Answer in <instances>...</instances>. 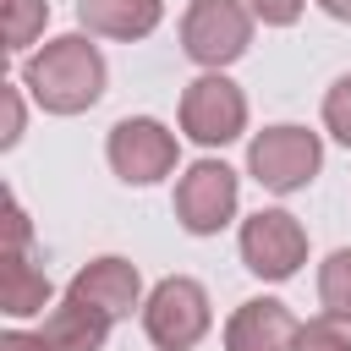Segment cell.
Returning a JSON list of instances; mask_svg holds the SVG:
<instances>
[{"mask_svg":"<svg viewBox=\"0 0 351 351\" xmlns=\"http://www.w3.org/2000/svg\"><path fill=\"white\" fill-rule=\"evenodd\" d=\"M110 66L88 33H60L22 60V88L44 115H82L104 99Z\"/></svg>","mask_w":351,"mask_h":351,"instance_id":"1","label":"cell"},{"mask_svg":"<svg viewBox=\"0 0 351 351\" xmlns=\"http://www.w3.org/2000/svg\"><path fill=\"white\" fill-rule=\"evenodd\" d=\"M324 165V143L318 132L307 126H263L252 143H247V176L263 186V192H302Z\"/></svg>","mask_w":351,"mask_h":351,"instance_id":"2","label":"cell"},{"mask_svg":"<svg viewBox=\"0 0 351 351\" xmlns=\"http://www.w3.org/2000/svg\"><path fill=\"white\" fill-rule=\"evenodd\" d=\"M214 313H208V291L192 280V274H165L148 302H143V335L159 346V351H192L203 335H208Z\"/></svg>","mask_w":351,"mask_h":351,"instance_id":"3","label":"cell"},{"mask_svg":"<svg viewBox=\"0 0 351 351\" xmlns=\"http://www.w3.org/2000/svg\"><path fill=\"white\" fill-rule=\"evenodd\" d=\"M252 44V5L241 0H192L181 16V49L203 71H225Z\"/></svg>","mask_w":351,"mask_h":351,"instance_id":"4","label":"cell"},{"mask_svg":"<svg viewBox=\"0 0 351 351\" xmlns=\"http://www.w3.org/2000/svg\"><path fill=\"white\" fill-rule=\"evenodd\" d=\"M181 132L203 148H225L247 132V93L225 71H203L181 93Z\"/></svg>","mask_w":351,"mask_h":351,"instance_id":"5","label":"cell"},{"mask_svg":"<svg viewBox=\"0 0 351 351\" xmlns=\"http://www.w3.org/2000/svg\"><path fill=\"white\" fill-rule=\"evenodd\" d=\"M104 154H110V170H115L126 186H154V181H165V176L176 170V159H181L176 132H170L165 121H154V115H126V121H115Z\"/></svg>","mask_w":351,"mask_h":351,"instance_id":"6","label":"cell"},{"mask_svg":"<svg viewBox=\"0 0 351 351\" xmlns=\"http://www.w3.org/2000/svg\"><path fill=\"white\" fill-rule=\"evenodd\" d=\"M236 203H241V181L225 159H197L176 181V219L192 236H219L236 219Z\"/></svg>","mask_w":351,"mask_h":351,"instance_id":"7","label":"cell"},{"mask_svg":"<svg viewBox=\"0 0 351 351\" xmlns=\"http://www.w3.org/2000/svg\"><path fill=\"white\" fill-rule=\"evenodd\" d=\"M241 263L258 280H291L307 263V230L296 214L285 208H258L252 219H241Z\"/></svg>","mask_w":351,"mask_h":351,"instance_id":"8","label":"cell"},{"mask_svg":"<svg viewBox=\"0 0 351 351\" xmlns=\"http://www.w3.org/2000/svg\"><path fill=\"white\" fill-rule=\"evenodd\" d=\"M66 296H82L88 307H99L104 318H132V307H143L148 296H143V274H137V263L132 258H121V252H104V258H93V263H82L77 274H71V285H66Z\"/></svg>","mask_w":351,"mask_h":351,"instance_id":"9","label":"cell"},{"mask_svg":"<svg viewBox=\"0 0 351 351\" xmlns=\"http://www.w3.org/2000/svg\"><path fill=\"white\" fill-rule=\"evenodd\" d=\"M296 346H302V318L274 296L241 302L225 324V351H296Z\"/></svg>","mask_w":351,"mask_h":351,"instance_id":"10","label":"cell"},{"mask_svg":"<svg viewBox=\"0 0 351 351\" xmlns=\"http://www.w3.org/2000/svg\"><path fill=\"white\" fill-rule=\"evenodd\" d=\"M110 324H115V318H104V313H99V307H88L82 296H66L60 307H49V318H44L38 340H44L49 351H104Z\"/></svg>","mask_w":351,"mask_h":351,"instance_id":"11","label":"cell"},{"mask_svg":"<svg viewBox=\"0 0 351 351\" xmlns=\"http://www.w3.org/2000/svg\"><path fill=\"white\" fill-rule=\"evenodd\" d=\"M165 16V0H77V22L99 38H148Z\"/></svg>","mask_w":351,"mask_h":351,"instance_id":"12","label":"cell"},{"mask_svg":"<svg viewBox=\"0 0 351 351\" xmlns=\"http://www.w3.org/2000/svg\"><path fill=\"white\" fill-rule=\"evenodd\" d=\"M44 302H49V280H44V269H33L27 252H5L0 307H5L11 318H33V313H44Z\"/></svg>","mask_w":351,"mask_h":351,"instance_id":"13","label":"cell"},{"mask_svg":"<svg viewBox=\"0 0 351 351\" xmlns=\"http://www.w3.org/2000/svg\"><path fill=\"white\" fill-rule=\"evenodd\" d=\"M0 11H5V49L11 55H22L49 22V0H0Z\"/></svg>","mask_w":351,"mask_h":351,"instance_id":"14","label":"cell"},{"mask_svg":"<svg viewBox=\"0 0 351 351\" xmlns=\"http://www.w3.org/2000/svg\"><path fill=\"white\" fill-rule=\"evenodd\" d=\"M318 302L324 313H346L351 318V247H335L318 269Z\"/></svg>","mask_w":351,"mask_h":351,"instance_id":"15","label":"cell"},{"mask_svg":"<svg viewBox=\"0 0 351 351\" xmlns=\"http://www.w3.org/2000/svg\"><path fill=\"white\" fill-rule=\"evenodd\" d=\"M296 351H351V318H346V313H318V318H307Z\"/></svg>","mask_w":351,"mask_h":351,"instance_id":"16","label":"cell"},{"mask_svg":"<svg viewBox=\"0 0 351 351\" xmlns=\"http://www.w3.org/2000/svg\"><path fill=\"white\" fill-rule=\"evenodd\" d=\"M324 126H329V137L340 148H351V71L329 82V93H324Z\"/></svg>","mask_w":351,"mask_h":351,"instance_id":"17","label":"cell"},{"mask_svg":"<svg viewBox=\"0 0 351 351\" xmlns=\"http://www.w3.org/2000/svg\"><path fill=\"white\" fill-rule=\"evenodd\" d=\"M247 5H252V16L263 27H291L302 16V0H247Z\"/></svg>","mask_w":351,"mask_h":351,"instance_id":"18","label":"cell"},{"mask_svg":"<svg viewBox=\"0 0 351 351\" xmlns=\"http://www.w3.org/2000/svg\"><path fill=\"white\" fill-rule=\"evenodd\" d=\"M16 137H22V99H16V88H5V132H0V148H16Z\"/></svg>","mask_w":351,"mask_h":351,"instance_id":"19","label":"cell"},{"mask_svg":"<svg viewBox=\"0 0 351 351\" xmlns=\"http://www.w3.org/2000/svg\"><path fill=\"white\" fill-rule=\"evenodd\" d=\"M0 351H49L38 335H27V329H5L0 335Z\"/></svg>","mask_w":351,"mask_h":351,"instance_id":"20","label":"cell"},{"mask_svg":"<svg viewBox=\"0 0 351 351\" xmlns=\"http://www.w3.org/2000/svg\"><path fill=\"white\" fill-rule=\"evenodd\" d=\"M318 5H324L335 22H351V0H318Z\"/></svg>","mask_w":351,"mask_h":351,"instance_id":"21","label":"cell"}]
</instances>
